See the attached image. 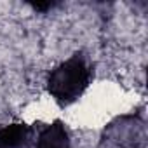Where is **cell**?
I'll use <instances>...</instances> for the list:
<instances>
[{
	"label": "cell",
	"instance_id": "cell-3",
	"mask_svg": "<svg viewBox=\"0 0 148 148\" xmlns=\"http://www.w3.org/2000/svg\"><path fill=\"white\" fill-rule=\"evenodd\" d=\"M33 146L35 148H73L70 131L66 124L61 120H54L44 125L33 141Z\"/></svg>",
	"mask_w": 148,
	"mask_h": 148
},
{
	"label": "cell",
	"instance_id": "cell-1",
	"mask_svg": "<svg viewBox=\"0 0 148 148\" xmlns=\"http://www.w3.org/2000/svg\"><path fill=\"white\" fill-rule=\"evenodd\" d=\"M92 77L94 70L91 59L82 51H79L49 71L45 89L49 96L64 108L77 103L84 96L92 82Z\"/></svg>",
	"mask_w": 148,
	"mask_h": 148
},
{
	"label": "cell",
	"instance_id": "cell-5",
	"mask_svg": "<svg viewBox=\"0 0 148 148\" xmlns=\"http://www.w3.org/2000/svg\"><path fill=\"white\" fill-rule=\"evenodd\" d=\"M59 4H56V2H37V4H30V7L33 9V11H37V12H47V11H52L54 7H58Z\"/></svg>",
	"mask_w": 148,
	"mask_h": 148
},
{
	"label": "cell",
	"instance_id": "cell-2",
	"mask_svg": "<svg viewBox=\"0 0 148 148\" xmlns=\"http://www.w3.org/2000/svg\"><path fill=\"white\" fill-rule=\"evenodd\" d=\"M99 148H145L146 124L138 113H124L110 120L99 136Z\"/></svg>",
	"mask_w": 148,
	"mask_h": 148
},
{
	"label": "cell",
	"instance_id": "cell-4",
	"mask_svg": "<svg viewBox=\"0 0 148 148\" xmlns=\"http://www.w3.org/2000/svg\"><path fill=\"white\" fill-rule=\"evenodd\" d=\"M35 131L26 122H12L0 127V148H32Z\"/></svg>",
	"mask_w": 148,
	"mask_h": 148
}]
</instances>
